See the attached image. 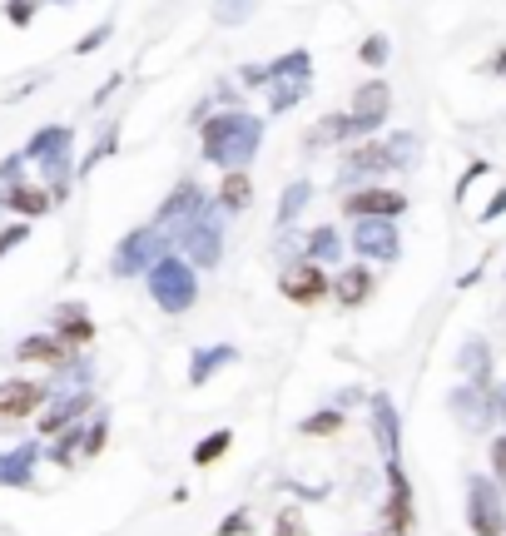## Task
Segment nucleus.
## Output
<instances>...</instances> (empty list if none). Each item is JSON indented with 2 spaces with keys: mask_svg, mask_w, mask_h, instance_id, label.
<instances>
[{
  "mask_svg": "<svg viewBox=\"0 0 506 536\" xmlns=\"http://www.w3.org/2000/svg\"><path fill=\"white\" fill-rule=\"evenodd\" d=\"M333 293H338V303L343 308H358V303H368V293H373V273L358 264V268H343L338 273V283H333Z\"/></svg>",
  "mask_w": 506,
  "mask_h": 536,
  "instance_id": "nucleus-18",
  "label": "nucleus"
},
{
  "mask_svg": "<svg viewBox=\"0 0 506 536\" xmlns=\"http://www.w3.org/2000/svg\"><path fill=\"white\" fill-rule=\"evenodd\" d=\"M467 522L477 536H502L506 532V502L497 477H472L467 482Z\"/></svg>",
  "mask_w": 506,
  "mask_h": 536,
  "instance_id": "nucleus-3",
  "label": "nucleus"
},
{
  "mask_svg": "<svg viewBox=\"0 0 506 536\" xmlns=\"http://www.w3.org/2000/svg\"><path fill=\"white\" fill-rule=\"evenodd\" d=\"M353 249L368 254V259H397V224L392 219H363L353 224Z\"/></svg>",
  "mask_w": 506,
  "mask_h": 536,
  "instance_id": "nucleus-11",
  "label": "nucleus"
},
{
  "mask_svg": "<svg viewBox=\"0 0 506 536\" xmlns=\"http://www.w3.org/2000/svg\"><path fill=\"white\" fill-rule=\"evenodd\" d=\"M253 5H258V0H219V5H214V20H219V25H244L253 15Z\"/></svg>",
  "mask_w": 506,
  "mask_h": 536,
  "instance_id": "nucleus-27",
  "label": "nucleus"
},
{
  "mask_svg": "<svg viewBox=\"0 0 506 536\" xmlns=\"http://www.w3.org/2000/svg\"><path fill=\"white\" fill-rule=\"evenodd\" d=\"M229 447H234V432H229V427H219V432H209V437L194 447V462H199V467H209V462H219Z\"/></svg>",
  "mask_w": 506,
  "mask_h": 536,
  "instance_id": "nucleus-23",
  "label": "nucleus"
},
{
  "mask_svg": "<svg viewBox=\"0 0 506 536\" xmlns=\"http://www.w3.org/2000/svg\"><path fill=\"white\" fill-rule=\"evenodd\" d=\"M412 139L407 134H397V139H378V144H363V149H353L348 159H343V174H378V169H397V164H407L412 159Z\"/></svg>",
  "mask_w": 506,
  "mask_h": 536,
  "instance_id": "nucleus-6",
  "label": "nucleus"
},
{
  "mask_svg": "<svg viewBox=\"0 0 506 536\" xmlns=\"http://www.w3.org/2000/svg\"><path fill=\"white\" fill-rule=\"evenodd\" d=\"M387 105H392V90L382 85V80H368L363 90H353V125H358V134H373L382 130V120H387Z\"/></svg>",
  "mask_w": 506,
  "mask_h": 536,
  "instance_id": "nucleus-10",
  "label": "nucleus"
},
{
  "mask_svg": "<svg viewBox=\"0 0 506 536\" xmlns=\"http://www.w3.org/2000/svg\"><path fill=\"white\" fill-rule=\"evenodd\" d=\"M214 536H249V512H234V517H224Z\"/></svg>",
  "mask_w": 506,
  "mask_h": 536,
  "instance_id": "nucleus-33",
  "label": "nucleus"
},
{
  "mask_svg": "<svg viewBox=\"0 0 506 536\" xmlns=\"http://www.w3.org/2000/svg\"><path fill=\"white\" fill-rule=\"evenodd\" d=\"M105 447V422H95L90 432H85V452H100Z\"/></svg>",
  "mask_w": 506,
  "mask_h": 536,
  "instance_id": "nucleus-37",
  "label": "nucleus"
},
{
  "mask_svg": "<svg viewBox=\"0 0 506 536\" xmlns=\"http://www.w3.org/2000/svg\"><path fill=\"white\" fill-rule=\"evenodd\" d=\"M273 536H308V527H303V512H298V507L278 512V532H273Z\"/></svg>",
  "mask_w": 506,
  "mask_h": 536,
  "instance_id": "nucleus-31",
  "label": "nucleus"
},
{
  "mask_svg": "<svg viewBox=\"0 0 506 536\" xmlns=\"http://www.w3.org/2000/svg\"><path fill=\"white\" fill-rule=\"evenodd\" d=\"M387 50H392V45H387V35H368V40H363V50H358V60H363V65H382V60H387Z\"/></svg>",
  "mask_w": 506,
  "mask_h": 536,
  "instance_id": "nucleus-30",
  "label": "nucleus"
},
{
  "mask_svg": "<svg viewBox=\"0 0 506 536\" xmlns=\"http://www.w3.org/2000/svg\"><path fill=\"white\" fill-rule=\"evenodd\" d=\"M402 209H407V194H402V189H358V194L343 199V214H348L353 224H363V219H397Z\"/></svg>",
  "mask_w": 506,
  "mask_h": 536,
  "instance_id": "nucleus-8",
  "label": "nucleus"
},
{
  "mask_svg": "<svg viewBox=\"0 0 506 536\" xmlns=\"http://www.w3.org/2000/svg\"><path fill=\"white\" fill-rule=\"evenodd\" d=\"M348 134H358L353 115H328V120H318V139H348Z\"/></svg>",
  "mask_w": 506,
  "mask_h": 536,
  "instance_id": "nucleus-28",
  "label": "nucleus"
},
{
  "mask_svg": "<svg viewBox=\"0 0 506 536\" xmlns=\"http://www.w3.org/2000/svg\"><path fill=\"white\" fill-rule=\"evenodd\" d=\"M55 338H65L70 348H85V343L95 338L90 313H85V308H60V313H55Z\"/></svg>",
  "mask_w": 506,
  "mask_h": 536,
  "instance_id": "nucleus-17",
  "label": "nucleus"
},
{
  "mask_svg": "<svg viewBox=\"0 0 506 536\" xmlns=\"http://www.w3.org/2000/svg\"><path fill=\"white\" fill-rule=\"evenodd\" d=\"M85 407H90V398L55 402V412H45V417H40V432H45V437H55V432H65V427H70V422H75V417H80Z\"/></svg>",
  "mask_w": 506,
  "mask_h": 536,
  "instance_id": "nucleus-21",
  "label": "nucleus"
},
{
  "mask_svg": "<svg viewBox=\"0 0 506 536\" xmlns=\"http://www.w3.org/2000/svg\"><path fill=\"white\" fill-rule=\"evenodd\" d=\"M387 487H392V497H387V512H382L387 532H392V536H412V487H407V472H402V462H387Z\"/></svg>",
  "mask_w": 506,
  "mask_h": 536,
  "instance_id": "nucleus-9",
  "label": "nucleus"
},
{
  "mask_svg": "<svg viewBox=\"0 0 506 536\" xmlns=\"http://www.w3.org/2000/svg\"><path fill=\"white\" fill-rule=\"evenodd\" d=\"M5 20L10 25H30L35 20V0H5Z\"/></svg>",
  "mask_w": 506,
  "mask_h": 536,
  "instance_id": "nucleus-32",
  "label": "nucleus"
},
{
  "mask_svg": "<svg viewBox=\"0 0 506 536\" xmlns=\"http://www.w3.org/2000/svg\"><path fill=\"white\" fill-rule=\"evenodd\" d=\"M462 368H467L472 383H487V378H492V368H487V343H482V338L462 348Z\"/></svg>",
  "mask_w": 506,
  "mask_h": 536,
  "instance_id": "nucleus-25",
  "label": "nucleus"
},
{
  "mask_svg": "<svg viewBox=\"0 0 506 536\" xmlns=\"http://www.w3.org/2000/svg\"><path fill=\"white\" fill-rule=\"evenodd\" d=\"M249 199H253L249 174H244V169H229V174H224V184H219V209H224V214H244V209H249Z\"/></svg>",
  "mask_w": 506,
  "mask_h": 536,
  "instance_id": "nucleus-19",
  "label": "nucleus"
},
{
  "mask_svg": "<svg viewBox=\"0 0 506 536\" xmlns=\"http://www.w3.org/2000/svg\"><path fill=\"white\" fill-rule=\"evenodd\" d=\"M164 259V229L159 224H149V229H134L125 244L115 249V273L120 278H129V273H149V268Z\"/></svg>",
  "mask_w": 506,
  "mask_h": 536,
  "instance_id": "nucleus-5",
  "label": "nucleus"
},
{
  "mask_svg": "<svg viewBox=\"0 0 506 536\" xmlns=\"http://www.w3.org/2000/svg\"><path fill=\"white\" fill-rule=\"evenodd\" d=\"M45 402V388L30 378H5L0 383V417H30Z\"/></svg>",
  "mask_w": 506,
  "mask_h": 536,
  "instance_id": "nucleus-14",
  "label": "nucleus"
},
{
  "mask_svg": "<svg viewBox=\"0 0 506 536\" xmlns=\"http://www.w3.org/2000/svg\"><path fill=\"white\" fill-rule=\"evenodd\" d=\"M149 293H154V303H159L164 313H184V308H194V298H199L194 264L179 259V254H164L159 264L149 268Z\"/></svg>",
  "mask_w": 506,
  "mask_h": 536,
  "instance_id": "nucleus-2",
  "label": "nucleus"
},
{
  "mask_svg": "<svg viewBox=\"0 0 506 536\" xmlns=\"http://www.w3.org/2000/svg\"><path fill=\"white\" fill-rule=\"evenodd\" d=\"M179 249L189 254V264H199V268L219 264V254H224V229H219V214L199 209L194 219H184V224H179Z\"/></svg>",
  "mask_w": 506,
  "mask_h": 536,
  "instance_id": "nucleus-4",
  "label": "nucleus"
},
{
  "mask_svg": "<svg viewBox=\"0 0 506 536\" xmlns=\"http://www.w3.org/2000/svg\"><path fill=\"white\" fill-rule=\"evenodd\" d=\"M15 358H20V363H45V368H65V363H70V343L55 338V333H40V338H25V343L15 348Z\"/></svg>",
  "mask_w": 506,
  "mask_h": 536,
  "instance_id": "nucleus-16",
  "label": "nucleus"
},
{
  "mask_svg": "<svg viewBox=\"0 0 506 536\" xmlns=\"http://www.w3.org/2000/svg\"><path fill=\"white\" fill-rule=\"evenodd\" d=\"M487 452H492V472H497V482L506 487V432L492 442V447H487Z\"/></svg>",
  "mask_w": 506,
  "mask_h": 536,
  "instance_id": "nucleus-35",
  "label": "nucleus"
},
{
  "mask_svg": "<svg viewBox=\"0 0 506 536\" xmlns=\"http://www.w3.org/2000/svg\"><path fill=\"white\" fill-rule=\"evenodd\" d=\"M30 462H35V447H20L15 457H5V462H0V482L25 487V482H30Z\"/></svg>",
  "mask_w": 506,
  "mask_h": 536,
  "instance_id": "nucleus-24",
  "label": "nucleus"
},
{
  "mask_svg": "<svg viewBox=\"0 0 506 536\" xmlns=\"http://www.w3.org/2000/svg\"><path fill=\"white\" fill-rule=\"evenodd\" d=\"M20 169H25V154H10V159L0 164V179H5V184H20Z\"/></svg>",
  "mask_w": 506,
  "mask_h": 536,
  "instance_id": "nucleus-36",
  "label": "nucleus"
},
{
  "mask_svg": "<svg viewBox=\"0 0 506 536\" xmlns=\"http://www.w3.org/2000/svg\"><path fill=\"white\" fill-rule=\"evenodd\" d=\"M25 234H30L25 224H10V229H0V259H5L15 244H25Z\"/></svg>",
  "mask_w": 506,
  "mask_h": 536,
  "instance_id": "nucleus-34",
  "label": "nucleus"
},
{
  "mask_svg": "<svg viewBox=\"0 0 506 536\" xmlns=\"http://www.w3.org/2000/svg\"><path fill=\"white\" fill-rule=\"evenodd\" d=\"M492 407H497V412L506 417V388H497V393H492Z\"/></svg>",
  "mask_w": 506,
  "mask_h": 536,
  "instance_id": "nucleus-40",
  "label": "nucleus"
},
{
  "mask_svg": "<svg viewBox=\"0 0 506 536\" xmlns=\"http://www.w3.org/2000/svg\"><path fill=\"white\" fill-rule=\"evenodd\" d=\"M70 139L75 134L65 130V125H50V130H40L30 144H25V159H40L50 174H65V154H70Z\"/></svg>",
  "mask_w": 506,
  "mask_h": 536,
  "instance_id": "nucleus-13",
  "label": "nucleus"
},
{
  "mask_svg": "<svg viewBox=\"0 0 506 536\" xmlns=\"http://www.w3.org/2000/svg\"><path fill=\"white\" fill-rule=\"evenodd\" d=\"M308 194H313L308 184H293V189L283 194V209H278V219H283V224H293V219H298V209L308 204Z\"/></svg>",
  "mask_w": 506,
  "mask_h": 536,
  "instance_id": "nucleus-29",
  "label": "nucleus"
},
{
  "mask_svg": "<svg viewBox=\"0 0 506 536\" xmlns=\"http://www.w3.org/2000/svg\"><path fill=\"white\" fill-rule=\"evenodd\" d=\"M258 139H263V120H253L244 110L204 120V159H214L224 174L229 169H249V159L258 154Z\"/></svg>",
  "mask_w": 506,
  "mask_h": 536,
  "instance_id": "nucleus-1",
  "label": "nucleus"
},
{
  "mask_svg": "<svg viewBox=\"0 0 506 536\" xmlns=\"http://www.w3.org/2000/svg\"><path fill=\"white\" fill-rule=\"evenodd\" d=\"M502 209H506V189H502V194H497V199H492V204H487V214H482V219H497Z\"/></svg>",
  "mask_w": 506,
  "mask_h": 536,
  "instance_id": "nucleus-39",
  "label": "nucleus"
},
{
  "mask_svg": "<svg viewBox=\"0 0 506 536\" xmlns=\"http://www.w3.org/2000/svg\"><path fill=\"white\" fill-rule=\"evenodd\" d=\"M239 353L229 348V343H219V348H204V353H194V368H189V378L194 383H209L214 378V368H224V363H234Z\"/></svg>",
  "mask_w": 506,
  "mask_h": 536,
  "instance_id": "nucleus-20",
  "label": "nucleus"
},
{
  "mask_svg": "<svg viewBox=\"0 0 506 536\" xmlns=\"http://www.w3.org/2000/svg\"><path fill=\"white\" fill-rule=\"evenodd\" d=\"M278 288H283V298L298 303V308H313V303H323V298L333 293V283L323 278V268L313 264V259H298V264L283 268Z\"/></svg>",
  "mask_w": 506,
  "mask_h": 536,
  "instance_id": "nucleus-7",
  "label": "nucleus"
},
{
  "mask_svg": "<svg viewBox=\"0 0 506 536\" xmlns=\"http://www.w3.org/2000/svg\"><path fill=\"white\" fill-rule=\"evenodd\" d=\"M0 199H5V209H10V214H25V219H40V214H50V204H55V194H50V189H40V184H30V179L10 184Z\"/></svg>",
  "mask_w": 506,
  "mask_h": 536,
  "instance_id": "nucleus-15",
  "label": "nucleus"
},
{
  "mask_svg": "<svg viewBox=\"0 0 506 536\" xmlns=\"http://www.w3.org/2000/svg\"><path fill=\"white\" fill-rule=\"evenodd\" d=\"M308 254H313V264H323V259H338V254H343V239H338V229H333V224H318V229L308 234Z\"/></svg>",
  "mask_w": 506,
  "mask_h": 536,
  "instance_id": "nucleus-22",
  "label": "nucleus"
},
{
  "mask_svg": "<svg viewBox=\"0 0 506 536\" xmlns=\"http://www.w3.org/2000/svg\"><path fill=\"white\" fill-rule=\"evenodd\" d=\"M373 437H378V452L387 462H397V452H402V417H397V407L387 393H373Z\"/></svg>",
  "mask_w": 506,
  "mask_h": 536,
  "instance_id": "nucleus-12",
  "label": "nucleus"
},
{
  "mask_svg": "<svg viewBox=\"0 0 506 536\" xmlns=\"http://www.w3.org/2000/svg\"><path fill=\"white\" fill-rule=\"evenodd\" d=\"M338 427H343V412H333V407L318 412V417H303V422H298V432H308V437H333Z\"/></svg>",
  "mask_w": 506,
  "mask_h": 536,
  "instance_id": "nucleus-26",
  "label": "nucleus"
},
{
  "mask_svg": "<svg viewBox=\"0 0 506 536\" xmlns=\"http://www.w3.org/2000/svg\"><path fill=\"white\" fill-rule=\"evenodd\" d=\"M105 35H110V25H100V30H90V35H85V40H80V45H75V50H80V55H85V50H95V45H100V40H105Z\"/></svg>",
  "mask_w": 506,
  "mask_h": 536,
  "instance_id": "nucleus-38",
  "label": "nucleus"
}]
</instances>
